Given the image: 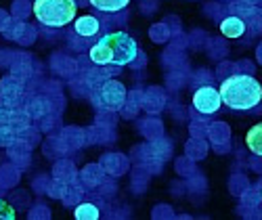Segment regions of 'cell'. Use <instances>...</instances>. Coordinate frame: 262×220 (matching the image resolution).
<instances>
[{
	"label": "cell",
	"instance_id": "cell-1",
	"mask_svg": "<svg viewBox=\"0 0 262 220\" xmlns=\"http://www.w3.org/2000/svg\"><path fill=\"white\" fill-rule=\"evenodd\" d=\"M218 93L223 103L233 112H252L262 103V84L250 74H231L223 80Z\"/></svg>",
	"mask_w": 262,
	"mask_h": 220
},
{
	"label": "cell",
	"instance_id": "cell-2",
	"mask_svg": "<svg viewBox=\"0 0 262 220\" xmlns=\"http://www.w3.org/2000/svg\"><path fill=\"white\" fill-rule=\"evenodd\" d=\"M91 61L97 65H130L139 55V44L126 32H109L91 49Z\"/></svg>",
	"mask_w": 262,
	"mask_h": 220
},
{
	"label": "cell",
	"instance_id": "cell-3",
	"mask_svg": "<svg viewBox=\"0 0 262 220\" xmlns=\"http://www.w3.org/2000/svg\"><path fill=\"white\" fill-rule=\"evenodd\" d=\"M76 0H34V17L47 28H65L76 19Z\"/></svg>",
	"mask_w": 262,
	"mask_h": 220
},
{
	"label": "cell",
	"instance_id": "cell-4",
	"mask_svg": "<svg viewBox=\"0 0 262 220\" xmlns=\"http://www.w3.org/2000/svg\"><path fill=\"white\" fill-rule=\"evenodd\" d=\"M30 128V116L26 109L17 107H0V147H11L19 139H24Z\"/></svg>",
	"mask_w": 262,
	"mask_h": 220
},
{
	"label": "cell",
	"instance_id": "cell-5",
	"mask_svg": "<svg viewBox=\"0 0 262 220\" xmlns=\"http://www.w3.org/2000/svg\"><path fill=\"white\" fill-rule=\"evenodd\" d=\"M126 86L116 80V78H109L103 84H99L97 88L91 91V101L95 105L97 112H120L124 101H126Z\"/></svg>",
	"mask_w": 262,
	"mask_h": 220
},
{
	"label": "cell",
	"instance_id": "cell-6",
	"mask_svg": "<svg viewBox=\"0 0 262 220\" xmlns=\"http://www.w3.org/2000/svg\"><path fill=\"white\" fill-rule=\"evenodd\" d=\"M193 109L202 116H210V114H216L218 109L223 107V99H221V93L218 88H214L212 84H202L195 88L193 93Z\"/></svg>",
	"mask_w": 262,
	"mask_h": 220
},
{
	"label": "cell",
	"instance_id": "cell-7",
	"mask_svg": "<svg viewBox=\"0 0 262 220\" xmlns=\"http://www.w3.org/2000/svg\"><path fill=\"white\" fill-rule=\"evenodd\" d=\"M21 99H24V80L7 76L0 82V103L7 107H17Z\"/></svg>",
	"mask_w": 262,
	"mask_h": 220
},
{
	"label": "cell",
	"instance_id": "cell-8",
	"mask_svg": "<svg viewBox=\"0 0 262 220\" xmlns=\"http://www.w3.org/2000/svg\"><path fill=\"white\" fill-rule=\"evenodd\" d=\"M78 181L84 189H97L105 181V170H103V166L89 164V166H84V170L78 174Z\"/></svg>",
	"mask_w": 262,
	"mask_h": 220
},
{
	"label": "cell",
	"instance_id": "cell-9",
	"mask_svg": "<svg viewBox=\"0 0 262 220\" xmlns=\"http://www.w3.org/2000/svg\"><path fill=\"white\" fill-rule=\"evenodd\" d=\"M166 105V93L162 91L160 86H154V88H147L143 93V109L149 114H160Z\"/></svg>",
	"mask_w": 262,
	"mask_h": 220
},
{
	"label": "cell",
	"instance_id": "cell-10",
	"mask_svg": "<svg viewBox=\"0 0 262 220\" xmlns=\"http://www.w3.org/2000/svg\"><path fill=\"white\" fill-rule=\"evenodd\" d=\"M221 34H223L225 38H231V40L242 38V36L246 34V21H244L242 17H237V15L225 17V19L221 21Z\"/></svg>",
	"mask_w": 262,
	"mask_h": 220
},
{
	"label": "cell",
	"instance_id": "cell-11",
	"mask_svg": "<svg viewBox=\"0 0 262 220\" xmlns=\"http://www.w3.org/2000/svg\"><path fill=\"white\" fill-rule=\"evenodd\" d=\"M61 145L65 149H80L82 145H89V137H86V132L80 130V128H65L61 132Z\"/></svg>",
	"mask_w": 262,
	"mask_h": 220
},
{
	"label": "cell",
	"instance_id": "cell-12",
	"mask_svg": "<svg viewBox=\"0 0 262 220\" xmlns=\"http://www.w3.org/2000/svg\"><path fill=\"white\" fill-rule=\"evenodd\" d=\"M51 112H53V103L45 97H34L26 105V114L30 116V120H42L45 116H51Z\"/></svg>",
	"mask_w": 262,
	"mask_h": 220
},
{
	"label": "cell",
	"instance_id": "cell-13",
	"mask_svg": "<svg viewBox=\"0 0 262 220\" xmlns=\"http://www.w3.org/2000/svg\"><path fill=\"white\" fill-rule=\"evenodd\" d=\"M101 166L112 176H120L126 172L128 160H126V156H122V153H107V156H103V160H101Z\"/></svg>",
	"mask_w": 262,
	"mask_h": 220
},
{
	"label": "cell",
	"instance_id": "cell-14",
	"mask_svg": "<svg viewBox=\"0 0 262 220\" xmlns=\"http://www.w3.org/2000/svg\"><path fill=\"white\" fill-rule=\"evenodd\" d=\"M74 30L84 36V38H91V36H97L99 30H101V21L93 15H82L76 19V24H74Z\"/></svg>",
	"mask_w": 262,
	"mask_h": 220
},
{
	"label": "cell",
	"instance_id": "cell-15",
	"mask_svg": "<svg viewBox=\"0 0 262 220\" xmlns=\"http://www.w3.org/2000/svg\"><path fill=\"white\" fill-rule=\"evenodd\" d=\"M141 109H143V93L141 91H133V93L126 95V101H124V105L120 109V114L126 120H133Z\"/></svg>",
	"mask_w": 262,
	"mask_h": 220
},
{
	"label": "cell",
	"instance_id": "cell-16",
	"mask_svg": "<svg viewBox=\"0 0 262 220\" xmlns=\"http://www.w3.org/2000/svg\"><path fill=\"white\" fill-rule=\"evenodd\" d=\"M53 179H55V181H61V183H76V181H78V170H76V166H74L72 162L61 160V162L55 166Z\"/></svg>",
	"mask_w": 262,
	"mask_h": 220
},
{
	"label": "cell",
	"instance_id": "cell-17",
	"mask_svg": "<svg viewBox=\"0 0 262 220\" xmlns=\"http://www.w3.org/2000/svg\"><path fill=\"white\" fill-rule=\"evenodd\" d=\"M246 145L254 156H262V122L252 126L246 135Z\"/></svg>",
	"mask_w": 262,
	"mask_h": 220
},
{
	"label": "cell",
	"instance_id": "cell-18",
	"mask_svg": "<svg viewBox=\"0 0 262 220\" xmlns=\"http://www.w3.org/2000/svg\"><path fill=\"white\" fill-rule=\"evenodd\" d=\"M89 3L101 13H120L130 5V0H89Z\"/></svg>",
	"mask_w": 262,
	"mask_h": 220
},
{
	"label": "cell",
	"instance_id": "cell-19",
	"mask_svg": "<svg viewBox=\"0 0 262 220\" xmlns=\"http://www.w3.org/2000/svg\"><path fill=\"white\" fill-rule=\"evenodd\" d=\"M208 137L212 143H229L231 139V130L225 122H214L208 126Z\"/></svg>",
	"mask_w": 262,
	"mask_h": 220
},
{
	"label": "cell",
	"instance_id": "cell-20",
	"mask_svg": "<svg viewBox=\"0 0 262 220\" xmlns=\"http://www.w3.org/2000/svg\"><path fill=\"white\" fill-rule=\"evenodd\" d=\"M74 216L78 218V220H99V216H101V210H99V206L97 204H91V202H80L78 206H76V210H74Z\"/></svg>",
	"mask_w": 262,
	"mask_h": 220
},
{
	"label": "cell",
	"instance_id": "cell-21",
	"mask_svg": "<svg viewBox=\"0 0 262 220\" xmlns=\"http://www.w3.org/2000/svg\"><path fill=\"white\" fill-rule=\"evenodd\" d=\"M206 153H208V145L204 143V139H191L189 141V145H187V156H189V160H193V162H198V160H202V158H206Z\"/></svg>",
	"mask_w": 262,
	"mask_h": 220
},
{
	"label": "cell",
	"instance_id": "cell-22",
	"mask_svg": "<svg viewBox=\"0 0 262 220\" xmlns=\"http://www.w3.org/2000/svg\"><path fill=\"white\" fill-rule=\"evenodd\" d=\"M239 200H242V206H250V208H260L262 206V195H260V189L258 187H248L242 195H239Z\"/></svg>",
	"mask_w": 262,
	"mask_h": 220
},
{
	"label": "cell",
	"instance_id": "cell-23",
	"mask_svg": "<svg viewBox=\"0 0 262 220\" xmlns=\"http://www.w3.org/2000/svg\"><path fill=\"white\" fill-rule=\"evenodd\" d=\"M141 132L149 139V141H154V139H160L162 137V122L160 120H143L141 122Z\"/></svg>",
	"mask_w": 262,
	"mask_h": 220
},
{
	"label": "cell",
	"instance_id": "cell-24",
	"mask_svg": "<svg viewBox=\"0 0 262 220\" xmlns=\"http://www.w3.org/2000/svg\"><path fill=\"white\" fill-rule=\"evenodd\" d=\"M248 187H250V181L246 179V176H242V174H235L233 179H231V183H229L231 193H233V195H237V197L242 195V193H244Z\"/></svg>",
	"mask_w": 262,
	"mask_h": 220
},
{
	"label": "cell",
	"instance_id": "cell-25",
	"mask_svg": "<svg viewBox=\"0 0 262 220\" xmlns=\"http://www.w3.org/2000/svg\"><path fill=\"white\" fill-rule=\"evenodd\" d=\"M15 216H17L15 208L11 204H7L5 200H0V218H3V220H13Z\"/></svg>",
	"mask_w": 262,
	"mask_h": 220
},
{
	"label": "cell",
	"instance_id": "cell-26",
	"mask_svg": "<svg viewBox=\"0 0 262 220\" xmlns=\"http://www.w3.org/2000/svg\"><path fill=\"white\" fill-rule=\"evenodd\" d=\"M177 170H179V174H183V172H185V174H187V172L195 174V164H193V160H189V158L185 160V158H183V160L177 162Z\"/></svg>",
	"mask_w": 262,
	"mask_h": 220
},
{
	"label": "cell",
	"instance_id": "cell-27",
	"mask_svg": "<svg viewBox=\"0 0 262 220\" xmlns=\"http://www.w3.org/2000/svg\"><path fill=\"white\" fill-rule=\"evenodd\" d=\"M235 68V74H250V76H254V63H250V61H239L237 65H233Z\"/></svg>",
	"mask_w": 262,
	"mask_h": 220
},
{
	"label": "cell",
	"instance_id": "cell-28",
	"mask_svg": "<svg viewBox=\"0 0 262 220\" xmlns=\"http://www.w3.org/2000/svg\"><path fill=\"white\" fill-rule=\"evenodd\" d=\"M231 149V143H214V151L216 153H227Z\"/></svg>",
	"mask_w": 262,
	"mask_h": 220
},
{
	"label": "cell",
	"instance_id": "cell-29",
	"mask_svg": "<svg viewBox=\"0 0 262 220\" xmlns=\"http://www.w3.org/2000/svg\"><path fill=\"white\" fill-rule=\"evenodd\" d=\"M254 170H258V172H262V156H258V160H254L252 164H250Z\"/></svg>",
	"mask_w": 262,
	"mask_h": 220
},
{
	"label": "cell",
	"instance_id": "cell-30",
	"mask_svg": "<svg viewBox=\"0 0 262 220\" xmlns=\"http://www.w3.org/2000/svg\"><path fill=\"white\" fill-rule=\"evenodd\" d=\"M256 57H258V61H260V65H262V47L258 49V53H256Z\"/></svg>",
	"mask_w": 262,
	"mask_h": 220
},
{
	"label": "cell",
	"instance_id": "cell-31",
	"mask_svg": "<svg viewBox=\"0 0 262 220\" xmlns=\"http://www.w3.org/2000/svg\"><path fill=\"white\" fill-rule=\"evenodd\" d=\"M256 187H258V189H260V195H262V181H260V183H258V185H256Z\"/></svg>",
	"mask_w": 262,
	"mask_h": 220
}]
</instances>
